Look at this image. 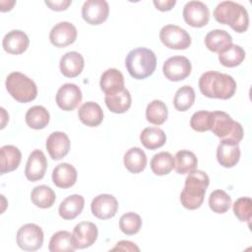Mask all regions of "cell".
I'll use <instances>...</instances> for the list:
<instances>
[{
    "mask_svg": "<svg viewBox=\"0 0 252 252\" xmlns=\"http://www.w3.org/2000/svg\"><path fill=\"white\" fill-rule=\"evenodd\" d=\"M199 89L207 97L228 99L235 94L236 82L228 74L207 71L199 79Z\"/></svg>",
    "mask_w": 252,
    "mask_h": 252,
    "instance_id": "obj_1",
    "label": "cell"
},
{
    "mask_svg": "<svg viewBox=\"0 0 252 252\" xmlns=\"http://www.w3.org/2000/svg\"><path fill=\"white\" fill-rule=\"evenodd\" d=\"M209 183L210 179L205 171L195 169L189 172L185 178L184 188L180 193L181 205L188 210L200 208L204 202Z\"/></svg>",
    "mask_w": 252,
    "mask_h": 252,
    "instance_id": "obj_2",
    "label": "cell"
},
{
    "mask_svg": "<svg viewBox=\"0 0 252 252\" xmlns=\"http://www.w3.org/2000/svg\"><path fill=\"white\" fill-rule=\"evenodd\" d=\"M217 22L228 25L238 33L245 32L249 27V16L246 8L233 1H222L214 10Z\"/></svg>",
    "mask_w": 252,
    "mask_h": 252,
    "instance_id": "obj_3",
    "label": "cell"
},
{
    "mask_svg": "<svg viewBox=\"0 0 252 252\" xmlns=\"http://www.w3.org/2000/svg\"><path fill=\"white\" fill-rule=\"evenodd\" d=\"M128 73L137 80L150 77L157 67V57L153 50L146 47H137L130 50L125 58Z\"/></svg>",
    "mask_w": 252,
    "mask_h": 252,
    "instance_id": "obj_4",
    "label": "cell"
},
{
    "mask_svg": "<svg viewBox=\"0 0 252 252\" xmlns=\"http://www.w3.org/2000/svg\"><path fill=\"white\" fill-rule=\"evenodd\" d=\"M5 86L11 96L19 102H30L37 95L35 83L21 72L10 73L6 78Z\"/></svg>",
    "mask_w": 252,
    "mask_h": 252,
    "instance_id": "obj_5",
    "label": "cell"
},
{
    "mask_svg": "<svg viewBox=\"0 0 252 252\" xmlns=\"http://www.w3.org/2000/svg\"><path fill=\"white\" fill-rule=\"evenodd\" d=\"M212 115L210 131L220 138V140H230L239 144L244 135L241 124L233 120L224 111H213Z\"/></svg>",
    "mask_w": 252,
    "mask_h": 252,
    "instance_id": "obj_6",
    "label": "cell"
},
{
    "mask_svg": "<svg viewBox=\"0 0 252 252\" xmlns=\"http://www.w3.org/2000/svg\"><path fill=\"white\" fill-rule=\"evenodd\" d=\"M159 39L166 47L176 50L186 49L192 42L190 34L176 25L163 26L159 32Z\"/></svg>",
    "mask_w": 252,
    "mask_h": 252,
    "instance_id": "obj_7",
    "label": "cell"
},
{
    "mask_svg": "<svg viewBox=\"0 0 252 252\" xmlns=\"http://www.w3.org/2000/svg\"><path fill=\"white\" fill-rule=\"evenodd\" d=\"M17 244L25 251H35L43 244V231L35 223H26L17 231Z\"/></svg>",
    "mask_w": 252,
    "mask_h": 252,
    "instance_id": "obj_8",
    "label": "cell"
},
{
    "mask_svg": "<svg viewBox=\"0 0 252 252\" xmlns=\"http://www.w3.org/2000/svg\"><path fill=\"white\" fill-rule=\"evenodd\" d=\"M192 70L190 60L185 56H172L166 59L162 65V72L166 79L178 82L186 79Z\"/></svg>",
    "mask_w": 252,
    "mask_h": 252,
    "instance_id": "obj_9",
    "label": "cell"
},
{
    "mask_svg": "<svg viewBox=\"0 0 252 252\" xmlns=\"http://www.w3.org/2000/svg\"><path fill=\"white\" fill-rule=\"evenodd\" d=\"M183 19L186 24L194 28H202L209 23L210 10L208 6L197 0L187 2L183 7Z\"/></svg>",
    "mask_w": 252,
    "mask_h": 252,
    "instance_id": "obj_10",
    "label": "cell"
},
{
    "mask_svg": "<svg viewBox=\"0 0 252 252\" xmlns=\"http://www.w3.org/2000/svg\"><path fill=\"white\" fill-rule=\"evenodd\" d=\"M83 94L81 89L72 83L62 85L56 93V103L64 111L74 110L82 101Z\"/></svg>",
    "mask_w": 252,
    "mask_h": 252,
    "instance_id": "obj_11",
    "label": "cell"
},
{
    "mask_svg": "<svg viewBox=\"0 0 252 252\" xmlns=\"http://www.w3.org/2000/svg\"><path fill=\"white\" fill-rule=\"evenodd\" d=\"M109 6L105 0H87L82 7V17L90 25H100L106 21Z\"/></svg>",
    "mask_w": 252,
    "mask_h": 252,
    "instance_id": "obj_12",
    "label": "cell"
},
{
    "mask_svg": "<svg viewBox=\"0 0 252 252\" xmlns=\"http://www.w3.org/2000/svg\"><path fill=\"white\" fill-rule=\"evenodd\" d=\"M91 210L95 218L99 220H108L116 215L118 202L113 195L99 194L93 199Z\"/></svg>",
    "mask_w": 252,
    "mask_h": 252,
    "instance_id": "obj_13",
    "label": "cell"
},
{
    "mask_svg": "<svg viewBox=\"0 0 252 252\" xmlns=\"http://www.w3.org/2000/svg\"><path fill=\"white\" fill-rule=\"evenodd\" d=\"M77 29L70 22L56 24L49 32V40L56 47H65L72 44L77 38Z\"/></svg>",
    "mask_w": 252,
    "mask_h": 252,
    "instance_id": "obj_14",
    "label": "cell"
},
{
    "mask_svg": "<svg viewBox=\"0 0 252 252\" xmlns=\"http://www.w3.org/2000/svg\"><path fill=\"white\" fill-rule=\"evenodd\" d=\"M47 168V160L45 155L40 150H33L28 158L25 175L28 180L34 182L40 180L45 175Z\"/></svg>",
    "mask_w": 252,
    "mask_h": 252,
    "instance_id": "obj_15",
    "label": "cell"
},
{
    "mask_svg": "<svg viewBox=\"0 0 252 252\" xmlns=\"http://www.w3.org/2000/svg\"><path fill=\"white\" fill-rule=\"evenodd\" d=\"M98 235L97 226L91 221H81L73 229V237L77 249H85L92 246Z\"/></svg>",
    "mask_w": 252,
    "mask_h": 252,
    "instance_id": "obj_16",
    "label": "cell"
},
{
    "mask_svg": "<svg viewBox=\"0 0 252 252\" xmlns=\"http://www.w3.org/2000/svg\"><path fill=\"white\" fill-rule=\"evenodd\" d=\"M70 139L64 132L55 131L52 132L46 140L45 147L50 156L54 160H59L63 158L70 150Z\"/></svg>",
    "mask_w": 252,
    "mask_h": 252,
    "instance_id": "obj_17",
    "label": "cell"
},
{
    "mask_svg": "<svg viewBox=\"0 0 252 252\" xmlns=\"http://www.w3.org/2000/svg\"><path fill=\"white\" fill-rule=\"evenodd\" d=\"M240 158L238 143L230 140H220L217 148V159L220 165L226 168L233 167Z\"/></svg>",
    "mask_w": 252,
    "mask_h": 252,
    "instance_id": "obj_18",
    "label": "cell"
},
{
    "mask_svg": "<svg viewBox=\"0 0 252 252\" xmlns=\"http://www.w3.org/2000/svg\"><path fill=\"white\" fill-rule=\"evenodd\" d=\"M30 44V39L27 33L21 30H13L8 32L2 40L4 50L10 54L24 53Z\"/></svg>",
    "mask_w": 252,
    "mask_h": 252,
    "instance_id": "obj_19",
    "label": "cell"
},
{
    "mask_svg": "<svg viewBox=\"0 0 252 252\" xmlns=\"http://www.w3.org/2000/svg\"><path fill=\"white\" fill-rule=\"evenodd\" d=\"M85 66V60L81 53L77 51H69L65 53L59 62V68L63 76L67 78H75L79 76Z\"/></svg>",
    "mask_w": 252,
    "mask_h": 252,
    "instance_id": "obj_20",
    "label": "cell"
},
{
    "mask_svg": "<svg viewBox=\"0 0 252 252\" xmlns=\"http://www.w3.org/2000/svg\"><path fill=\"white\" fill-rule=\"evenodd\" d=\"M78 173L76 168L68 163L62 162L57 164L52 171V181L59 188H70L77 181Z\"/></svg>",
    "mask_w": 252,
    "mask_h": 252,
    "instance_id": "obj_21",
    "label": "cell"
},
{
    "mask_svg": "<svg viewBox=\"0 0 252 252\" xmlns=\"http://www.w3.org/2000/svg\"><path fill=\"white\" fill-rule=\"evenodd\" d=\"M78 116L83 124L89 127H96L103 120V111L98 103L87 101L80 106Z\"/></svg>",
    "mask_w": 252,
    "mask_h": 252,
    "instance_id": "obj_22",
    "label": "cell"
},
{
    "mask_svg": "<svg viewBox=\"0 0 252 252\" xmlns=\"http://www.w3.org/2000/svg\"><path fill=\"white\" fill-rule=\"evenodd\" d=\"M22 160L21 151L13 145H5L0 149V173L5 174L7 172L14 171L20 165Z\"/></svg>",
    "mask_w": 252,
    "mask_h": 252,
    "instance_id": "obj_23",
    "label": "cell"
},
{
    "mask_svg": "<svg viewBox=\"0 0 252 252\" xmlns=\"http://www.w3.org/2000/svg\"><path fill=\"white\" fill-rule=\"evenodd\" d=\"M85 205V199L82 195L73 194L66 197L59 205V216L66 220H74L83 211Z\"/></svg>",
    "mask_w": 252,
    "mask_h": 252,
    "instance_id": "obj_24",
    "label": "cell"
},
{
    "mask_svg": "<svg viewBox=\"0 0 252 252\" xmlns=\"http://www.w3.org/2000/svg\"><path fill=\"white\" fill-rule=\"evenodd\" d=\"M204 42L210 51L220 54L232 44V37L227 32L216 29L206 34Z\"/></svg>",
    "mask_w": 252,
    "mask_h": 252,
    "instance_id": "obj_25",
    "label": "cell"
},
{
    "mask_svg": "<svg viewBox=\"0 0 252 252\" xmlns=\"http://www.w3.org/2000/svg\"><path fill=\"white\" fill-rule=\"evenodd\" d=\"M107 108L113 113H124L126 112L132 103L130 92L127 89H122L118 92L105 94L104 97Z\"/></svg>",
    "mask_w": 252,
    "mask_h": 252,
    "instance_id": "obj_26",
    "label": "cell"
},
{
    "mask_svg": "<svg viewBox=\"0 0 252 252\" xmlns=\"http://www.w3.org/2000/svg\"><path fill=\"white\" fill-rule=\"evenodd\" d=\"M99 87L105 94H112L124 89L123 74L115 68H109L105 70L100 76Z\"/></svg>",
    "mask_w": 252,
    "mask_h": 252,
    "instance_id": "obj_27",
    "label": "cell"
},
{
    "mask_svg": "<svg viewBox=\"0 0 252 252\" xmlns=\"http://www.w3.org/2000/svg\"><path fill=\"white\" fill-rule=\"evenodd\" d=\"M48 249L50 252H73L77 249L73 233L67 230L55 232L50 240Z\"/></svg>",
    "mask_w": 252,
    "mask_h": 252,
    "instance_id": "obj_28",
    "label": "cell"
},
{
    "mask_svg": "<svg viewBox=\"0 0 252 252\" xmlns=\"http://www.w3.org/2000/svg\"><path fill=\"white\" fill-rule=\"evenodd\" d=\"M147 156L145 152L139 147L129 149L123 158L125 167L132 173H139L146 168Z\"/></svg>",
    "mask_w": 252,
    "mask_h": 252,
    "instance_id": "obj_29",
    "label": "cell"
},
{
    "mask_svg": "<svg viewBox=\"0 0 252 252\" xmlns=\"http://www.w3.org/2000/svg\"><path fill=\"white\" fill-rule=\"evenodd\" d=\"M140 141L148 150H156L166 142L164 131L158 127H147L140 134Z\"/></svg>",
    "mask_w": 252,
    "mask_h": 252,
    "instance_id": "obj_30",
    "label": "cell"
},
{
    "mask_svg": "<svg viewBox=\"0 0 252 252\" xmlns=\"http://www.w3.org/2000/svg\"><path fill=\"white\" fill-rule=\"evenodd\" d=\"M27 125L35 130L43 129L49 123L50 115L48 110L42 105H34L28 109L26 113Z\"/></svg>",
    "mask_w": 252,
    "mask_h": 252,
    "instance_id": "obj_31",
    "label": "cell"
},
{
    "mask_svg": "<svg viewBox=\"0 0 252 252\" xmlns=\"http://www.w3.org/2000/svg\"><path fill=\"white\" fill-rule=\"evenodd\" d=\"M31 200L36 207L41 209H48L53 206L56 200V195L49 186L38 185L32 190Z\"/></svg>",
    "mask_w": 252,
    "mask_h": 252,
    "instance_id": "obj_32",
    "label": "cell"
},
{
    "mask_svg": "<svg viewBox=\"0 0 252 252\" xmlns=\"http://www.w3.org/2000/svg\"><path fill=\"white\" fill-rule=\"evenodd\" d=\"M198 159L195 154L188 150H180L174 157V168L178 174L189 173L196 169Z\"/></svg>",
    "mask_w": 252,
    "mask_h": 252,
    "instance_id": "obj_33",
    "label": "cell"
},
{
    "mask_svg": "<svg viewBox=\"0 0 252 252\" xmlns=\"http://www.w3.org/2000/svg\"><path fill=\"white\" fill-rule=\"evenodd\" d=\"M174 168V158L168 152H160L151 159V169L156 175L168 174Z\"/></svg>",
    "mask_w": 252,
    "mask_h": 252,
    "instance_id": "obj_34",
    "label": "cell"
},
{
    "mask_svg": "<svg viewBox=\"0 0 252 252\" xmlns=\"http://www.w3.org/2000/svg\"><path fill=\"white\" fill-rule=\"evenodd\" d=\"M168 116V110L165 103L160 99H154L146 108L147 120L155 125L163 124Z\"/></svg>",
    "mask_w": 252,
    "mask_h": 252,
    "instance_id": "obj_35",
    "label": "cell"
},
{
    "mask_svg": "<svg viewBox=\"0 0 252 252\" xmlns=\"http://www.w3.org/2000/svg\"><path fill=\"white\" fill-rule=\"evenodd\" d=\"M245 59L244 49L237 44H230L219 54V61L224 67H236Z\"/></svg>",
    "mask_w": 252,
    "mask_h": 252,
    "instance_id": "obj_36",
    "label": "cell"
},
{
    "mask_svg": "<svg viewBox=\"0 0 252 252\" xmlns=\"http://www.w3.org/2000/svg\"><path fill=\"white\" fill-rule=\"evenodd\" d=\"M195 101V91L191 86L185 85L179 88L173 97V105L178 111L188 110Z\"/></svg>",
    "mask_w": 252,
    "mask_h": 252,
    "instance_id": "obj_37",
    "label": "cell"
},
{
    "mask_svg": "<svg viewBox=\"0 0 252 252\" xmlns=\"http://www.w3.org/2000/svg\"><path fill=\"white\" fill-rule=\"evenodd\" d=\"M231 205L230 196L221 189H217L210 194L209 197V207L217 214L226 213Z\"/></svg>",
    "mask_w": 252,
    "mask_h": 252,
    "instance_id": "obj_38",
    "label": "cell"
},
{
    "mask_svg": "<svg viewBox=\"0 0 252 252\" xmlns=\"http://www.w3.org/2000/svg\"><path fill=\"white\" fill-rule=\"evenodd\" d=\"M143 221L141 217L134 213L128 212L121 216L119 220V228L126 235H133L140 231Z\"/></svg>",
    "mask_w": 252,
    "mask_h": 252,
    "instance_id": "obj_39",
    "label": "cell"
},
{
    "mask_svg": "<svg viewBox=\"0 0 252 252\" xmlns=\"http://www.w3.org/2000/svg\"><path fill=\"white\" fill-rule=\"evenodd\" d=\"M212 112L208 110H199L195 112L190 119V126L197 132H205L211 130Z\"/></svg>",
    "mask_w": 252,
    "mask_h": 252,
    "instance_id": "obj_40",
    "label": "cell"
},
{
    "mask_svg": "<svg viewBox=\"0 0 252 252\" xmlns=\"http://www.w3.org/2000/svg\"><path fill=\"white\" fill-rule=\"evenodd\" d=\"M251 208L252 201L249 197L238 198L233 204L234 216L240 221H247L249 223L251 220Z\"/></svg>",
    "mask_w": 252,
    "mask_h": 252,
    "instance_id": "obj_41",
    "label": "cell"
},
{
    "mask_svg": "<svg viewBox=\"0 0 252 252\" xmlns=\"http://www.w3.org/2000/svg\"><path fill=\"white\" fill-rule=\"evenodd\" d=\"M45 5H47L51 10L54 11H63L66 10L72 3L71 0H55V1H44Z\"/></svg>",
    "mask_w": 252,
    "mask_h": 252,
    "instance_id": "obj_42",
    "label": "cell"
},
{
    "mask_svg": "<svg viewBox=\"0 0 252 252\" xmlns=\"http://www.w3.org/2000/svg\"><path fill=\"white\" fill-rule=\"evenodd\" d=\"M122 250V251H139V247L132 241L121 240L116 243V245L111 250Z\"/></svg>",
    "mask_w": 252,
    "mask_h": 252,
    "instance_id": "obj_43",
    "label": "cell"
},
{
    "mask_svg": "<svg viewBox=\"0 0 252 252\" xmlns=\"http://www.w3.org/2000/svg\"><path fill=\"white\" fill-rule=\"evenodd\" d=\"M153 3L158 10L161 12H165V11L171 10L176 4V1L175 0H154Z\"/></svg>",
    "mask_w": 252,
    "mask_h": 252,
    "instance_id": "obj_44",
    "label": "cell"
}]
</instances>
